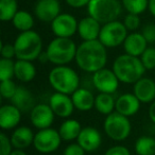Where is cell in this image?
I'll return each instance as SVG.
<instances>
[{
	"mask_svg": "<svg viewBox=\"0 0 155 155\" xmlns=\"http://www.w3.org/2000/svg\"><path fill=\"white\" fill-rule=\"evenodd\" d=\"M107 48L99 41H83L78 46L75 63L81 70L88 73L104 68L107 63Z\"/></svg>",
	"mask_w": 155,
	"mask_h": 155,
	"instance_id": "obj_1",
	"label": "cell"
},
{
	"mask_svg": "<svg viewBox=\"0 0 155 155\" xmlns=\"http://www.w3.org/2000/svg\"><path fill=\"white\" fill-rule=\"evenodd\" d=\"M112 69L116 73L119 81L124 84H134L144 77L146 72V68L142 65L140 58L127 53L117 56L113 62Z\"/></svg>",
	"mask_w": 155,
	"mask_h": 155,
	"instance_id": "obj_2",
	"label": "cell"
},
{
	"mask_svg": "<svg viewBox=\"0 0 155 155\" xmlns=\"http://www.w3.org/2000/svg\"><path fill=\"white\" fill-rule=\"evenodd\" d=\"M48 81L54 91L66 95H72L80 87V77L68 65H61L52 68L48 74Z\"/></svg>",
	"mask_w": 155,
	"mask_h": 155,
	"instance_id": "obj_3",
	"label": "cell"
},
{
	"mask_svg": "<svg viewBox=\"0 0 155 155\" xmlns=\"http://www.w3.org/2000/svg\"><path fill=\"white\" fill-rule=\"evenodd\" d=\"M13 44L17 60L33 62L37 60L43 52V39L41 35L34 30L20 32Z\"/></svg>",
	"mask_w": 155,
	"mask_h": 155,
	"instance_id": "obj_4",
	"label": "cell"
},
{
	"mask_svg": "<svg viewBox=\"0 0 155 155\" xmlns=\"http://www.w3.org/2000/svg\"><path fill=\"white\" fill-rule=\"evenodd\" d=\"M78 46L69 37H55L46 48V53L49 58V63L61 66L68 65L75 58Z\"/></svg>",
	"mask_w": 155,
	"mask_h": 155,
	"instance_id": "obj_5",
	"label": "cell"
},
{
	"mask_svg": "<svg viewBox=\"0 0 155 155\" xmlns=\"http://www.w3.org/2000/svg\"><path fill=\"white\" fill-rule=\"evenodd\" d=\"M122 8L119 0H91L87 5V11L89 16L104 25L117 20Z\"/></svg>",
	"mask_w": 155,
	"mask_h": 155,
	"instance_id": "obj_6",
	"label": "cell"
},
{
	"mask_svg": "<svg viewBox=\"0 0 155 155\" xmlns=\"http://www.w3.org/2000/svg\"><path fill=\"white\" fill-rule=\"evenodd\" d=\"M103 129L106 136L110 139L114 141H123L131 134L132 125L129 117L119 114L115 110L105 117Z\"/></svg>",
	"mask_w": 155,
	"mask_h": 155,
	"instance_id": "obj_7",
	"label": "cell"
},
{
	"mask_svg": "<svg viewBox=\"0 0 155 155\" xmlns=\"http://www.w3.org/2000/svg\"><path fill=\"white\" fill-rule=\"evenodd\" d=\"M129 31L125 28L123 21L114 20L102 25L100 31L99 41L106 48H116L120 45H123L127 38Z\"/></svg>",
	"mask_w": 155,
	"mask_h": 155,
	"instance_id": "obj_8",
	"label": "cell"
},
{
	"mask_svg": "<svg viewBox=\"0 0 155 155\" xmlns=\"http://www.w3.org/2000/svg\"><path fill=\"white\" fill-rule=\"evenodd\" d=\"M62 143V138L58 130L48 127V129L38 130L35 133L33 147L41 154H50L60 148Z\"/></svg>",
	"mask_w": 155,
	"mask_h": 155,
	"instance_id": "obj_9",
	"label": "cell"
},
{
	"mask_svg": "<svg viewBox=\"0 0 155 155\" xmlns=\"http://www.w3.org/2000/svg\"><path fill=\"white\" fill-rule=\"evenodd\" d=\"M93 85L99 93L115 94L119 87V79L113 69L102 68L93 73Z\"/></svg>",
	"mask_w": 155,
	"mask_h": 155,
	"instance_id": "obj_10",
	"label": "cell"
},
{
	"mask_svg": "<svg viewBox=\"0 0 155 155\" xmlns=\"http://www.w3.org/2000/svg\"><path fill=\"white\" fill-rule=\"evenodd\" d=\"M79 21L68 13H61L51 22V30L56 37H71L78 32Z\"/></svg>",
	"mask_w": 155,
	"mask_h": 155,
	"instance_id": "obj_11",
	"label": "cell"
},
{
	"mask_svg": "<svg viewBox=\"0 0 155 155\" xmlns=\"http://www.w3.org/2000/svg\"><path fill=\"white\" fill-rule=\"evenodd\" d=\"M55 114L49 104L38 103L32 108L30 112V121L31 124L37 130H43L51 127L54 121Z\"/></svg>",
	"mask_w": 155,
	"mask_h": 155,
	"instance_id": "obj_12",
	"label": "cell"
},
{
	"mask_svg": "<svg viewBox=\"0 0 155 155\" xmlns=\"http://www.w3.org/2000/svg\"><path fill=\"white\" fill-rule=\"evenodd\" d=\"M48 104L52 108L55 116L63 119L69 118L72 115L73 110H75L72 99H71V96L66 95V94L58 93V91H55V93L50 96L49 103Z\"/></svg>",
	"mask_w": 155,
	"mask_h": 155,
	"instance_id": "obj_13",
	"label": "cell"
},
{
	"mask_svg": "<svg viewBox=\"0 0 155 155\" xmlns=\"http://www.w3.org/2000/svg\"><path fill=\"white\" fill-rule=\"evenodd\" d=\"M61 14V5L58 0H38L35 3L34 15L43 22L51 24Z\"/></svg>",
	"mask_w": 155,
	"mask_h": 155,
	"instance_id": "obj_14",
	"label": "cell"
},
{
	"mask_svg": "<svg viewBox=\"0 0 155 155\" xmlns=\"http://www.w3.org/2000/svg\"><path fill=\"white\" fill-rule=\"evenodd\" d=\"M77 142L84 149L86 152H94L98 150L102 143L101 133L94 127H82Z\"/></svg>",
	"mask_w": 155,
	"mask_h": 155,
	"instance_id": "obj_15",
	"label": "cell"
},
{
	"mask_svg": "<svg viewBox=\"0 0 155 155\" xmlns=\"http://www.w3.org/2000/svg\"><path fill=\"white\" fill-rule=\"evenodd\" d=\"M133 94L141 103H152L155 100V81L147 77L133 84Z\"/></svg>",
	"mask_w": 155,
	"mask_h": 155,
	"instance_id": "obj_16",
	"label": "cell"
},
{
	"mask_svg": "<svg viewBox=\"0 0 155 155\" xmlns=\"http://www.w3.org/2000/svg\"><path fill=\"white\" fill-rule=\"evenodd\" d=\"M141 102L133 93H125L116 99L115 110L127 117H132L138 113Z\"/></svg>",
	"mask_w": 155,
	"mask_h": 155,
	"instance_id": "obj_17",
	"label": "cell"
},
{
	"mask_svg": "<svg viewBox=\"0 0 155 155\" xmlns=\"http://www.w3.org/2000/svg\"><path fill=\"white\" fill-rule=\"evenodd\" d=\"M21 110L13 104H5L0 107V127L2 130H14L21 120Z\"/></svg>",
	"mask_w": 155,
	"mask_h": 155,
	"instance_id": "obj_18",
	"label": "cell"
},
{
	"mask_svg": "<svg viewBox=\"0 0 155 155\" xmlns=\"http://www.w3.org/2000/svg\"><path fill=\"white\" fill-rule=\"evenodd\" d=\"M102 25L91 16L82 18L78 25V34L82 41H95L99 39Z\"/></svg>",
	"mask_w": 155,
	"mask_h": 155,
	"instance_id": "obj_19",
	"label": "cell"
},
{
	"mask_svg": "<svg viewBox=\"0 0 155 155\" xmlns=\"http://www.w3.org/2000/svg\"><path fill=\"white\" fill-rule=\"evenodd\" d=\"M122 46L125 53L140 58L144 50L148 48V41L141 32H132L127 34Z\"/></svg>",
	"mask_w": 155,
	"mask_h": 155,
	"instance_id": "obj_20",
	"label": "cell"
},
{
	"mask_svg": "<svg viewBox=\"0 0 155 155\" xmlns=\"http://www.w3.org/2000/svg\"><path fill=\"white\" fill-rule=\"evenodd\" d=\"M34 136L35 134L31 127L22 125V127H17L16 129H14L10 138H11V142L14 149L26 150L30 146H33Z\"/></svg>",
	"mask_w": 155,
	"mask_h": 155,
	"instance_id": "obj_21",
	"label": "cell"
},
{
	"mask_svg": "<svg viewBox=\"0 0 155 155\" xmlns=\"http://www.w3.org/2000/svg\"><path fill=\"white\" fill-rule=\"evenodd\" d=\"M71 96L75 110L80 112H88L95 107L96 96L85 87H79Z\"/></svg>",
	"mask_w": 155,
	"mask_h": 155,
	"instance_id": "obj_22",
	"label": "cell"
},
{
	"mask_svg": "<svg viewBox=\"0 0 155 155\" xmlns=\"http://www.w3.org/2000/svg\"><path fill=\"white\" fill-rule=\"evenodd\" d=\"M10 101L13 105L19 108L22 113H30L32 108L36 105L33 94L24 86L17 87L15 95L13 96V98Z\"/></svg>",
	"mask_w": 155,
	"mask_h": 155,
	"instance_id": "obj_23",
	"label": "cell"
},
{
	"mask_svg": "<svg viewBox=\"0 0 155 155\" xmlns=\"http://www.w3.org/2000/svg\"><path fill=\"white\" fill-rule=\"evenodd\" d=\"M14 77L22 83L31 82L36 77V67L31 61L17 60L16 58Z\"/></svg>",
	"mask_w": 155,
	"mask_h": 155,
	"instance_id": "obj_24",
	"label": "cell"
},
{
	"mask_svg": "<svg viewBox=\"0 0 155 155\" xmlns=\"http://www.w3.org/2000/svg\"><path fill=\"white\" fill-rule=\"evenodd\" d=\"M81 131H82V127H81L80 122L75 119L70 118L65 119L58 129L61 138L64 141H73V140L78 139Z\"/></svg>",
	"mask_w": 155,
	"mask_h": 155,
	"instance_id": "obj_25",
	"label": "cell"
},
{
	"mask_svg": "<svg viewBox=\"0 0 155 155\" xmlns=\"http://www.w3.org/2000/svg\"><path fill=\"white\" fill-rule=\"evenodd\" d=\"M115 107H116V99L114 98L113 94L99 93L96 96L95 108L98 113L107 116L115 112Z\"/></svg>",
	"mask_w": 155,
	"mask_h": 155,
	"instance_id": "obj_26",
	"label": "cell"
},
{
	"mask_svg": "<svg viewBox=\"0 0 155 155\" xmlns=\"http://www.w3.org/2000/svg\"><path fill=\"white\" fill-rule=\"evenodd\" d=\"M12 25L16 30L20 32H26V31L32 30L34 27V17L31 13L27 11H18L16 15L12 19Z\"/></svg>",
	"mask_w": 155,
	"mask_h": 155,
	"instance_id": "obj_27",
	"label": "cell"
},
{
	"mask_svg": "<svg viewBox=\"0 0 155 155\" xmlns=\"http://www.w3.org/2000/svg\"><path fill=\"white\" fill-rule=\"evenodd\" d=\"M137 155H155V138L151 136H140L134 144Z\"/></svg>",
	"mask_w": 155,
	"mask_h": 155,
	"instance_id": "obj_28",
	"label": "cell"
},
{
	"mask_svg": "<svg viewBox=\"0 0 155 155\" xmlns=\"http://www.w3.org/2000/svg\"><path fill=\"white\" fill-rule=\"evenodd\" d=\"M18 11L17 0H0V19L2 21H12Z\"/></svg>",
	"mask_w": 155,
	"mask_h": 155,
	"instance_id": "obj_29",
	"label": "cell"
},
{
	"mask_svg": "<svg viewBox=\"0 0 155 155\" xmlns=\"http://www.w3.org/2000/svg\"><path fill=\"white\" fill-rule=\"evenodd\" d=\"M121 5L127 13L140 15L148 9L149 0H121Z\"/></svg>",
	"mask_w": 155,
	"mask_h": 155,
	"instance_id": "obj_30",
	"label": "cell"
},
{
	"mask_svg": "<svg viewBox=\"0 0 155 155\" xmlns=\"http://www.w3.org/2000/svg\"><path fill=\"white\" fill-rule=\"evenodd\" d=\"M15 73V61L11 58L0 60V81L11 80Z\"/></svg>",
	"mask_w": 155,
	"mask_h": 155,
	"instance_id": "obj_31",
	"label": "cell"
},
{
	"mask_svg": "<svg viewBox=\"0 0 155 155\" xmlns=\"http://www.w3.org/2000/svg\"><path fill=\"white\" fill-rule=\"evenodd\" d=\"M17 85L13 80H5L0 81V95L3 99L11 100L17 91Z\"/></svg>",
	"mask_w": 155,
	"mask_h": 155,
	"instance_id": "obj_32",
	"label": "cell"
},
{
	"mask_svg": "<svg viewBox=\"0 0 155 155\" xmlns=\"http://www.w3.org/2000/svg\"><path fill=\"white\" fill-rule=\"evenodd\" d=\"M140 61L146 70H152L155 68V48L148 47L140 55Z\"/></svg>",
	"mask_w": 155,
	"mask_h": 155,
	"instance_id": "obj_33",
	"label": "cell"
},
{
	"mask_svg": "<svg viewBox=\"0 0 155 155\" xmlns=\"http://www.w3.org/2000/svg\"><path fill=\"white\" fill-rule=\"evenodd\" d=\"M123 24H124L125 28L127 29V31H132L135 32L138 28L140 27V18L139 15L136 14H131L127 13V15L123 19Z\"/></svg>",
	"mask_w": 155,
	"mask_h": 155,
	"instance_id": "obj_34",
	"label": "cell"
},
{
	"mask_svg": "<svg viewBox=\"0 0 155 155\" xmlns=\"http://www.w3.org/2000/svg\"><path fill=\"white\" fill-rule=\"evenodd\" d=\"M14 147L11 142V138L5 133L0 134V155H10Z\"/></svg>",
	"mask_w": 155,
	"mask_h": 155,
	"instance_id": "obj_35",
	"label": "cell"
},
{
	"mask_svg": "<svg viewBox=\"0 0 155 155\" xmlns=\"http://www.w3.org/2000/svg\"><path fill=\"white\" fill-rule=\"evenodd\" d=\"M142 35L144 36L148 44H154L155 43V24H147L141 30Z\"/></svg>",
	"mask_w": 155,
	"mask_h": 155,
	"instance_id": "obj_36",
	"label": "cell"
},
{
	"mask_svg": "<svg viewBox=\"0 0 155 155\" xmlns=\"http://www.w3.org/2000/svg\"><path fill=\"white\" fill-rule=\"evenodd\" d=\"M86 151L78 143V142H72L68 144L63 151V155H85Z\"/></svg>",
	"mask_w": 155,
	"mask_h": 155,
	"instance_id": "obj_37",
	"label": "cell"
},
{
	"mask_svg": "<svg viewBox=\"0 0 155 155\" xmlns=\"http://www.w3.org/2000/svg\"><path fill=\"white\" fill-rule=\"evenodd\" d=\"M1 58H11L13 60V58H16V51L14 44H3L1 46Z\"/></svg>",
	"mask_w": 155,
	"mask_h": 155,
	"instance_id": "obj_38",
	"label": "cell"
},
{
	"mask_svg": "<svg viewBox=\"0 0 155 155\" xmlns=\"http://www.w3.org/2000/svg\"><path fill=\"white\" fill-rule=\"evenodd\" d=\"M104 155H131V152L124 146H114L105 151Z\"/></svg>",
	"mask_w": 155,
	"mask_h": 155,
	"instance_id": "obj_39",
	"label": "cell"
},
{
	"mask_svg": "<svg viewBox=\"0 0 155 155\" xmlns=\"http://www.w3.org/2000/svg\"><path fill=\"white\" fill-rule=\"evenodd\" d=\"M66 3L71 8H75V9H80L85 5H88L91 2V0H65Z\"/></svg>",
	"mask_w": 155,
	"mask_h": 155,
	"instance_id": "obj_40",
	"label": "cell"
},
{
	"mask_svg": "<svg viewBox=\"0 0 155 155\" xmlns=\"http://www.w3.org/2000/svg\"><path fill=\"white\" fill-rule=\"evenodd\" d=\"M148 114H149V118H150V120L155 124V100L150 104Z\"/></svg>",
	"mask_w": 155,
	"mask_h": 155,
	"instance_id": "obj_41",
	"label": "cell"
},
{
	"mask_svg": "<svg viewBox=\"0 0 155 155\" xmlns=\"http://www.w3.org/2000/svg\"><path fill=\"white\" fill-rule=\"evenodd\" d=\"M148 10L151 13V15H153L155 17V0H149Z\"/></svg>",
	"mask_w": 155,
	"mask_h": 155,
	"instance_id": "obj_42",
	"label": "cell"
},
{
	"mask_svg": "<svg viewBox=\"0 0 155 155\" xmlns=\"http://www.w3.org/2000/svg\"><path fill=\"white\" fill-rule=\"evenodd\" d=\"M37 60L39 61V62L41 63V64H46V63H49V58H48V55L47 53H46V51H43L41 53V55L38 56V58Z\"/></svg>",
	"mask_w": 155,
	"mask_h": 155,
	"instance_id": "obj_43",
	"label": "cell"
},
{
	"mask_svg": "<svg viewBox=\"0 0 155 155\" xmlns=\"http://www.w3.org/2000/svg\"><path fill=\"white\" fill-rule=\"evenodd\" d=\"M10 155H28V154L22 149H13V151H12V153Z\"/></svg>",
	"mask_w": 155,
	"mask_h": 155,
	"instance_id": "obj_44",
	"label": "cell"
}]
</instances>
